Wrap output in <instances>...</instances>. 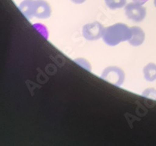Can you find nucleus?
I'll list each match as a JSON object with an SVG mask.
<instances>
[{"label":"nucleus","mask_w":156,"mask_h":146,"mask_svg":"<svg viewBox=\"0 0 156 146\" xmlns=\"http://www.w3.org/2000/svg\"><path fill=\"white\" fill-rule=\"evenodd\" d=\"M131 37V30L124 23H118L104 29L102 38L107 45H117L121 42L129 41Z\"/></svg>","instance_id":"nucleus-1"},{"label":"nucleus","mask_w":156,"mask_h":146,"mask_svg":"<svg viewBox=\"0 0 156 146\" xmlns=\"http://www.w3.org/2000/svg\"><path fill=\"white\" fill-rule=\"evenodd\" d=\"M101 78L114 86H120L124 83L125 73L117 66H108L103 70Z\"/></svg>","instance_id":"nucleus-2"},{"label":"nucleus","mask_w":156,"mask_h":146,"mask_svg":"<svg viewBox=\"0 0 156 146\" xmlns=\"http://www.w3.org/2000/svg\"><path fill=\"white\" fill-rule=\"evenodd\" d=\"M104 26L98 22L87 23L82 28L83 37L90 41H94L102 37Z\"/></svg>","instance_id":"nucleus-3"},{"label":"nucleus","mask_w":156,"mask_h":146,"mask_svg":"<svg viewBox=\"0 0 156 146\" xmlns=\"http://www.w3.org/2000/svg\"><path fill=\"white\" fill-rule=\"evenodd\" d=\"M125 14L128 19L134 22H141L145 18L147 11L141 4L129 2L125 6Z\"/></svg>","instance_id":"nucleus-4"},{"label":"nucleus","mask_w":156,"mask_h":146,"mask_svg":"<svg viewBox=\"0 0 156 146\" xmlns=\"http://www.w3.org/2000/svg\"><path fill=\"white\" fill-rule=\"evenodd\" d=\"M51 14L49 3L44 0H34L33 7V16L37 19H48Z\"/></svg>","instance_id":"nucleus-5"},{"label":"nucleus","mask_w":156,"mask_h":146,"mask_svg":"<svg viewBox=\"0 0 156 146\" xmlns=\"http://www.w3.org/2000/svg\"><path fill=\"white\" fill-rule=\"evenodd\" d=\"M130 30H131V37L128 42L133 47H138L141 45L145 40V34L144 30L136 26L130 27Z\"/></svg>","instance_id":"nucleus-6"},{"label":"nucleus","mask_w":156,"mask_h":146,"mask_svg":"<svg viewBox=\"0 0 156 146\" xmlns=\"http://www.w3.org/2000/svg\"><path fill=\"white\" fill-rule=\"evenodd\" d=\"M34 0H23L20 4L19 9L20 12L28 19H31L33 16V7H34Z\"/></svg>","instance_id":"nucleus-7"},{"label":"nucleus","mask_w":156,"mask_h":146,"mask_svg":"<svg viewBox=\"0 0 156 146\" xmlns=\"http://www.w3.org/2000/svg\"><path fill=\"white\" fill-rule=\"evenodd\" d=\"M143 73L147 81L153 82L156 80V64L151 62L146 65L143 69Z\"/></svg>","instance_id":"nucleus-8"},{"label":"nucleus","mask_w":156,"mask_h":146,"mask_svg":"<svg viewBox=\"0 0 156 146\" xmlns=\"http://www.w3.org/2000/svg\"><path fill=\"white\" fill-rule=\"evenodd\" d=\"M127 0H105V4L110 9H116L125 6Z\"/></svg>","instance_id":"nucleus-9"},{"label":"nucleus","mask_w":156,"mask_h":146,"mask_svg":"<svg viewBox=\"0 0 156 146\" xmlns=\"http://www.w3.org/2000/svg\"><path fill=\"white\" fill-rule=\"evenodd\" d=\"M143 95L146 97H151V98L156 100V90L154 89H148L144 91Z\"/></svg>","instance_id":"nucleus-10"},{"label":"nucleus","mask_w":156,"mask_h":146,"mask_svg":"<svg viewBox=\"0 0 156 146\" xmlns=\"http://www.w3.org/2000/svg\"><path fill=\"white\" fill-rule=\"evenodd\" d=\"M70 1L75 4H82L85 2L86 0H70Z\"/></svg>","instance_id":"nucleus-11"},{"label":"nucleus","mask_w":156,"mask_h":146,"mask_svg":"<svg viewBox=\"0 0 156 146\" xmlns=\"http://www.w3.org/2000/svg\"><path fill=\"white\" fill-rule=\"evenodd\" d=\"M132 1L134 2H136V3H139V4H141V5H143V4L145 3L146 2H147L148 0H132Z\"/></svg>","instance_id":"nucleus-12"},{"label":"nucleus","mask_w":156,"mask_h":146,"mask_svg":"<svg viewBox=\"0 0 156 146\" xmlns=\"http://www.w3.org/2000/svg\"><path fill=\"white\" fill-rule=\"evenodd\" d=\"M154 6L156 7V0H154Z\"/></svg>","instance_id":"nucleus-13"}]
</instances>
